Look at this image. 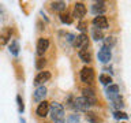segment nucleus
<instances>
[{"mask_svg": "<svg viewBox=\"0 0 131 123\" xmlns=\"http://www.w3.org/2000/svg\"><path fill=\"white\" fill-rule=\"evenodd\" d=\"M49 47V41L47 38H40L37 41V53H38L40 56H42L45 52H47V49Z\"/></svg>", "mask_w": 131, "mask_h": 123, "instance_id": "nucleus-10", "label": "nucleus"}, {"mask_svg": "<svg viewBox=\"0 0 131 123\" xmlns=\"http://www.w3.org/2000/svg\"><path fill=\"white\" fill-rule=\"evenodd\" d=\"M86 120L90 123H101V119L98 118V115H96L94 112H86Z\"/></svg>", "mask_w": 131, "mask_h": 123, "instance_id": "nucleus-19", "label": "nucleus"}, {"mask_svg": "<svg viewBox=\"0 0 131 123\" xmlns=\"http://www.w3.org/2000/svg\"><path fill=\"white\" fill-rule=\"evenodd\" d=\"M78 56H79V59L82 61H85V63H89V61H92V53L88 48L86 49H81L79 52H78Z\"/></svg>", "mask_w": 131, "mask_h": 123, "instance_id": "nucleus-14", "label": "nucleus"}, {"mask_svg": "<svg viewBox=\"0 0 131 123\" xmlns=\"http://www.w3.org/2000/svg\"><path fill=\"white\" fill-rule=\"evenodd\" d=\"M92 37H93L96 41L104 40V33H102V30H100V29L93 27V29H92Z\"/></svg>", "mask_w": 131, "mask_h": 123, "instance_id": "nucleus-20", "label": "nucleus"}, {"mask_svg": "<svg viewBox=\"0 0 131 123\" xmlns=\"http://www.w3.org/2000/svg\"><path fill=\"white\" fill-rule=\"evenodd\" d=\"M82 93H83V97H85V98H88L92 105H93V104H96L97 98H96V93H94V90H93V89H83V90H82Z\"/></svg>", "mask_w": 131, "mask_h": 123, "instance_id": "nucleus-13", "label": "nucleus"}, {"mask_svg": "<svg viewBox=\"0 0 131 123\" xmlns=\"http://www.w3.org/2000/svg\"><path fill=\"white\" fill-rule=\"evenodd\" d=\"M60 20L66 25H70V23H72V16H71V14H68L67 11L61 12L60 14Z\"/></svg>", "mask_w": 131, "mask_h": 123, "instance_id": "nucleus-22", "label": "nucleus"}, {"mask_svg": "<svg viewBox=\"0 0 131 123\" xmlns=\"http://www.w3.org/2000/svg\"><path fill=\"white\" fill-rule=\"evenodd\" d=\"M49 78H51V73H49V71H41V73L37 74L36 78H34V85L36 86H40L41 84L49 81Z\"/></svg>", "mask_w": 131, "mask_h": 123, "instance_id": "nucleus-7", "label": "nucleus"}, {"mask_svg": "<svg viewBox=\"0 0 131 123\" xmlns=\"http://www.w3.org/2000/svg\"><path fill=\"white\" fill-rule=\"evenodd\" d=\"M98 60L101 61V63H109L111 57H112V53H111V49L102 47L100 51H98Z\"/></svg>", "mask_w": 131, "mask_h": 123, "instance_id": "nucleus-5", "label": "nucleus"}, {"mask_svg": "<svg viewBox=\"0 0 131 123\" xmlns=\"http://www.w3.org/2000/svg\"><path fill=\"white\" fill-rule=\"evenodd\" d=\"M78 29H79V30H81L82 33H83V32L86 30V29H88V23H85V22H81L79 25H78Z\"/></svg>", "mask_w": 131, "mask_h": 123, "instance_id": "nucleus-29", "label": "nucleus"}, {"mask_svg": "<svg viewBox=\"0 0 131 123\" xmlns=\"http://www.w3.org/2000/svg\"><path fill=\"white\" fill-rule=\"evenodd\" d=\"M113 116H115V119H127L128 115L126 112H123V111H116V112L113 114Z\"/></svg>", "mask_w": 131, "mask_h": 123, "instance_id": "nucleus-25", "label": "nucleus"}, {"mask_svg": "<svg viewBox=\"0 0 131 123\" xmlns=\"http://www.w3.org/2000/svg\"><path fill=\"white\" fill-rule=\"evenodd\" d=\"M16 101H18V111H19V114H23V111H25V105H23L22 97H20V96H16Z\"/></svg>", "mask_w": 131, "mask_h": 123, "instance_id": "nucleus-26", "label": "nucleus"}, {"mask_svg": "<svg viewBox=\"0 0 131 123\" xmlns=\"http://www.w3.org/2000/svg\"><path fill=\"white\" fill-rule=\"evenodd\" d=\"M10 38H11V30H10V29H6V30H4L2 34H0V43H2V44H6Z\"/></svg>", "mask_w": 131, "mask_h": 123, "instance_id": "nucleus-23", "label": "nucleus"}, {"mask_svg": "<svg viewBox=\"0 0 131 123\" xmlns=\"http://www.w3.org/2000/svg\"><path fill=\"white\" fill-rule=\"evenodd\" d=\"M48 112H49V102H47L45 100L41 101L38 107H37V115L41 118H45L48 115Z\"/></svg>", "mask_w": 131, "mask_h": 123, "instance_id": "nucleus-11", "label": "nucleus"}, {"mask_svg": "<svg viewBox=\"0 0 131 123\" xmlns=\"http://www.w3.org/2000/svg\"><path fill=\"white\" fill-rule=\"evenodd\" d=\"M90 107H92V104H90V101L88 100V98H85L83 96L82 97H78L74 100V109L77 111H82V112H86Z\"/></svg>", "mask_w": 131, "mask_h": 123, "instance_id": "nucleus-2", "label": "nucleus"}, {"mask_svg": "<svg viewBox=\"0 0 131 123\" xmlns=\"http://www.w3.org/2000/svg\"><path fill=\"white\" fill-rule=\"evenodd\" d=\"M49 111H51L52 120L55 122V123H66L64 108H63V105H61V104L53 101L52 104H51V107H49Z\"/></svg>", "mask_w": 131, "mask_h": 123, "instance_id": "nucleus-1", "label": "nucleus"}, {"mask_svg": "<svg viewBox=\"0 0 131 123\" xmlns=\"http://www.w3.org/2000/svg\"><path fill=\"white\" fill-rule=\"evenodd\" d=\"M45 96H47V88L45 86H37V89L34 90V94H33V98L36 101H41Z\"/></svg>", "mask_w": 131, "mask_h": 123, "instance_id": "nucleus-12", "label": "nucleus"}, {"mask_svg": "<svg viewBox=\"0 0 131 123\" xmlns=\"http://www.w3.org/2000/svg\"><path fill=\"white\" fill-rule=\"evenodd\" d=\"M8 49H10L11 55H14V56H18V53H19V43H18L16 40L11 41V44L8 45Z\"/></svg>", "mask_w": 131, "mask_h": 123, "instance_id": "nucleus-17", "label": "nucleus"}, {"mask_svg": "<svg viewBox=\"0 0 131 123\" xmlns=\"http://www.w3.org/2000/svg\"><path fill=\"white\" fill-rule=\"evenodd\" d=\"M20 123H26V120H25L23 118H20Z\"/></svg>", "mask_w": 131, "mask_h": 123, "instance_id": "nucleus-30", "label": "nucleus"}, {"mask_svg": "<svg viewBox=\"0 0 131 123\" xmlns=\"http://www.w3.org/2000/svg\"><path fill=\"white\" fill-rule=\"evenodd\" d=\"M100 82L102 85H111L112 78H111L109 75H106V74H101V75H100Z\"/></svg>", "mask_w": 131, "mask_h": 123, "instance_id": "nucleus-24", "label": "nucleus"}, {"mask_svg": "<svg viewBox=\"0 0 131 123\" xmlns=\"http://www.w3.org/2000/svg\"><path fill=\"white\" fill-rule=\"evenodd\" d=\"M105 11H106V7H105V3L104 2H97V3H94L93 6H92V12L96 16L102 15Z\"/></svg>", "mask_w": 131, "mask_h": 123, "instance_id": "nucleus-8", "label": "nucleus"}, {"mask_svg": "<svg viewBox=\"0 0 131 123\" xmlns=\"http://www.w3.org/2000/svg\"><path fill=\"white\" fill-rule=\"evenodd\" d=\"M115 44H116V38H115L113 36H108V37H105V38H104V47L105 48L111 49Z\"/></svg>", "mask_w": 131, "mask_h": 123, "instance_id": "nucleus-21", "label": "nucleus"}, {"mask_svg": "<svg viewBox=\"0 0 131 123\" xmlns=\"http://www.w3.org/2000/svg\"><path fill=\"white\" fill-rule=\"evenodd\" d=\"M93 25H94V27L102 30V29L108 27V20H106V18L104 15H100V16H96V18L93 19Z\"/></svg>", "mask_w": 131, "mask_h": 123, "instance_id": "nucleus-9", "label": "nucleus"}, {"mask_svg": "<svg viewBox=\"0 0 131 123\" xmlns=\"http://www.w3.org/2000/svg\"><path fill=\"white\" fill-rule=\"evenodd\" d=\"M72 45L78 49H86L89 47V38L88 36L85 34V33H81L79 36H77L75 38H74V43Z\"/></svg>", "mask_w": 131, "mask_h": 123, "instance_id": "nucleus-3", "label": "nucleus"}, {"mask_svg": "<svg viewBox=\"0 0 131 123\" xmlns=\"http://www.w3.org/2000/svg\"><path fill=\"white\" fill-rule=\"evenodd\" d=\"M86 14V7H85V4L83 3H81V2H78L75 3V6H74V16L78 19H82L85 16Z\"/></svg>", "mask_w": 131, "mask_h": 123, "instance_id": "nucleus-6", "label": "nucleus"}, {"mask_svg": "<svg viewBox=\"0 0 131 123\" xmlns=\"http://www.w3.org/2000/svg\"><path fill=\"white\" fill-rule=\"evenodd\" d=\"M106 94H108L109 100L113 97L119 96V86L117 85H109L108 88H106Z\"/></svg>", "mask_w": 131, "mask_h": 123, "instance_id": "nucleus-16", "label": "nucleus"}, {"mask_svg": "<svg viewBox=\"0 0 131 123\" xmlns=\"http://www.w3.org/2000/svg\"><path fill=\"white\" fill-rule=\"evenodd\" d=\"M45 63H47V61H45V59H44V57H41V59H38V60H37V63H36V67L38 68V70H41V68H42L44 66H45Z\"/></svg>", "mask_w": 131, "mask_h": 123, "instance_id": "nucleus-28", "label": "nucleus"}, {"mask_svg": "<svg viewBox=\"0 0 131 123\" xmlns=\"http://www.w3.org/2000/svg\"><path fill=\"white\" fill-rule=\"evenodd\" d=\"M52 10L56 12H64V10H67V4L64 2H53L52 3Z\"/></svg>", "mask_w": 131, "mask_h": 123, "instance_id": "nucleus-15", "label": "nucleus"}, {"mask_svg": "<svg viewBox=\"0 0 131 123\" xmlns=\"http://www.w3.org/2000/svg\"><path fill=\"white\" fill-rule=\"evenodd\" d=\"M111 102H112V107L117 108L119 111H120V108H123V107H124V104H123V98H122L120 96H116V97L111 98Z\"/></svg>", "mask_w": 131, "mask_h": 123, "instance_id": "nucleus-18", "label": "nucleus"}, {"mask_svg": "<svg viewBox=\"0 0 131 123\" xmlns=\"http://www.w3.org/2000/svg\"><path fill=\"white\" fill-rule=\"evenodd\" d=\"M81 79L85 84H90L94 79V70L92 67H83L81 70Z\"/></svg>", "mask_w": 131, "mask_h": 123, "instance_id": "nucleus-4", "label": "nucleus"}, {"mask_svg": "<svg viewBox=\"0 0 131 123\" xmlns=\"http://www.w3.org/2000/svg\"><path fill=\"white\" fill-rule=\"evenodd\" d=\"M67 123H79V116L78 115H70V116L67 118Z\"/></svg>", "mask_w": 131, "mask_h": 123, "instance_id": "nucleus-27", "label": "nucleus"}]
</instances>
